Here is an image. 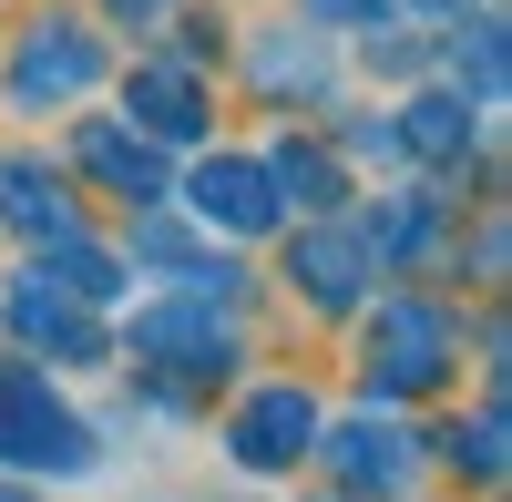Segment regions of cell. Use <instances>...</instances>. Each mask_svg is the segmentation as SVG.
I'll list each match as a JSON object with an SVG mask.
<instances>
[{
    "label": "cell",
    "instance_id": "8",
    "mask_svg": "<svg viewBox=\"0 0 512 502\" xmlns=\"http://www.w3.org/2000/svg\"><path fill=\"white\" fill-rule=\"evenodd\" d=\"M11 318L31 328V339H62V349H82V359H93V328H82V318H72V308L52 298V287H41V277H31L21 298H11Z\"/></svg>",
    "mask_w": 512,
    "mask_h": 502
},
{
    "label": "cell",
    "instance_id": "10",
    "mask_svg": "<svg viewBox=\"0 0 512 502\" xmlns=\"http://www.w3.org/2000/svg\"><path fill=\"white\" fill-rule=\"evenodd\" d=\"M134 103H144V123H154V134H195V82H185V72H154Z\"/></svg>",
    "mask_w": 512,
    "mask_h": 502
},
{
    "label": "cell",
    "instance_id": "13",
    "mask_svg": "<svg viewBox=\"0 0 512 502\" xmlns=\"http://www.w3.org/2000/svg\"><path fill=\"white\" fill-rule=\"evenodd\" d=\"M472 93H482V103L502 93V31H492V21H472Z\"/></svg>",
    "mask_w": 512,
    "mask_h": 502
},
{
    "label": "cell",
    "instance_id": "12",
    "mask_svg": "<svg viewBox=\"0 0 512 502\" xmlns=\"http://www.w3.org/2000/svg\"><path fill=\"white\" fill-rule=\"evenodd\" d=\"M349 267H359V246H349V236H318V246H308V287H318V298H349V287H359Z\"/></svg>",
    "mask_w": 512,
    "mask_h": 502
},
{
    "label": "cell",
    "instance_id": "5",
    "mask_svg": "<svg viewBox=\"0 0 512 502\" xmlns=\"http://www.w3.org/2000/svg\"><path fill=\"white\" fill-rule=\"evenodd\" d=\"M134 339H144V349H175L185 369H226V328H216V318H195V308H154Z\"/></svg>",
    "mask_w": 512,
    "mask_h": 502
},
{
    "label": "cell",
    "instance_id": "1",
    "mask_svg": "<svg viewBox=\"0 0 512 502\" xmlns=\"http://www.w3.org/2000/svg\"><path fill=\"white\" fill-rule=\"evenodd\" d=\"M0 462H93V441H82V421L31 380V369H0Z\"/></svg>",
    "mask_w": 512,
    "mask_h": 502
},
{
    "label": "cell",
    "instance_id": "9",
    "mask_svg": "<svg viewBox=\"0 0 512 502\" xmlns=\"http://www.w3.org/2000/svg\"><path fill=\"white\" fill-rule=\"evenodd\" d=\"M82 154H93L123 195H154V154H144V144H123V134H103V123H93V134H82Z\"/></svg>",
    "mask_w": 512,
    "mask_h": 502
},
{
    "label": "cell",
    "instance_id": "7",
    "mask_svg": "<svg viewBox=\"0 0 512 502\" xmlns=\"http://www.w3.org/2000/svg\"><path fill=\"white\" fill-rule=\"evenodd\" d=\"M431 349H441V318H431V308H390V390L431 380V369H441Z\"/></svg>",
    "mask_w": 512,
    "mask_h": 502
},
{
    "label": "cell",
    "instance_id": "6",
    "mask_svg": "<svg viewBox=\"0 0 512 502\" xmlns=\"http://www.w3.org/2000/svg\"><path fill=\"white\" fill-rule=\"evenodd\" d=\"M0 216H11V226H72V205H62V185L52 175H41V164H0Z\"/></svg>",
    "mask_w": 512,
    "mask_h": 502
},
{
    "label": "cell",
    "instance_id": "3",
    "mask_svg": "<svg viewBox=\"0 0 512 502\" xmlns=\"http://www.w3.org/2000/svg\"><path fill=\"white\" fill-rule=\"evenodd\" d=\"M308 431H318V421H308V400H297V390H267V400L236 421V451L267 472V462H297V441H308Z\"/></svg>",
    "mask_w": 512,
    "mask_h": 502
},
{
    "label": "cell",
    "instance_id": "4",
    "mask_svg": "<svg viewBox=\"0 0 512 502\" xmlns=\"http://www.w3.org/2000/svg\"><path fill=\"white\" fill-rule=\"evenodd\" d=\"M195 205H205V216H226V226H246V236L277 216V195H267L256 164H205V175H195Z\"/></svg>",
    "mask_w": 512,
    "mask_h": 502
},
{
    "label": "cell",
    "instance_id": "2",
    "mask_svg": "<svg viewBox=\"0 0 512 502\" xmlns=\"http://www.w3.org/2000/svg\"><path fill=\"white\" fill-rule=\"evenodd\" d=\"M93 82V41H82L72 21H41L31 41H21V62H11V93L21 103H41V93H82Z\"/></svg>",
    "mask_w": 512,
    "mask_h": 502
},
{
    "label": "cell",
    "instance_id": "14",
    "mask_svg": "<svg viewBox=\"0 0 512 502\" xmlns=\"http://www.w3.org/2000/svg\"><path fill=\"white\" fill-rule=\"evenodd\" d=\"M277 175H287V185H308V205H328V164H318V154H287Z\"/></svg>",
    "mask_w": 512,
    "mask_h": 502
},
{
    "label": "cell",
    "instance_id": "11",
    "mask_svg": "<svg viewBox=\"0 0 512 502\" xmlns=\"http://www.w3.org/2000/svg\"><path fill=\"white\" fill-rule=\"evenodd\" d=\"M410 144H420V154L472 144V113H461V103H410Z\"/></svg>",
    "mask_w": 512,
    "mask_h": 502
}]
</instances>
